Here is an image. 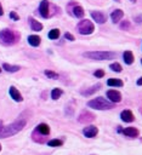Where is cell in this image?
I'll return each instance as SVG.
<instances>
[{
  "instance_id": "cell-1",
  "label": "cell",
  "mask_w": 142,
  "mask_h": 155,
  "mask_svg": "<svg viewBox=\"0 0 142 155\" xmlns=\"http://www.w3.org/2000/svg\"><path fill=\"white\" fill-rule=\"evenodd\" d=\"M25 124H27L25 119H18L7 126H4L2 121H0V138H7V137H11V136L18 133L19 131L23 130Z\"/></svg>"
},
{
  "instance_id": "cell-2",
  "label": "cell",
  "mask_w": 142,
  "mask_h": 155,
  "mask_svg": "<svg viewBox=\"0 0 142 155\" xmlns=\"http://www.w3.org/2000/svg\"><path fill=\"white\" fill-rule=\"evenodd\" d=\"M87 105L92 109H96V110H108V109L113 108V103L104 99L103 97H97V98H93V99L89 101Z\"/></svg>"
},
{
  "instance_id": "cell-3",
  "label": "cell",
  "mask_w": 142,
  "mask_h": 155,
  "mask_svg": "<svg viewBox=\"0 0 142 155\" xmlns=\"http://www.w3.org/2000/svg\"><path fill=\"white\" fill-rule=\"evenodd\" d=\"M84 56L95 61H108V59H113L115 57V53L110 51H91V52H85Z\"/></svg>"
},
{
  "instance_id": "cell-4",
  "label": "cell",
  "mask_w": 142,
  "mask_h": 155,
  "mask_svg": "<svg viewBox=\"0 0 142 155\" xmlns=\"http://www.w3.org/2000/svg\"><path fill=\"white\" fill-rule=\"evenodd\" d=\"M0 40L5 45H12L17 41V36L11 29H2L0 31Z\"/></svg>"
},
{
  "instance_id": "cell-5",
  "label": "cell",
  "mask_w": 142,
  "mask_h": 155,
  "mask_svg": "<svg viewBox=\"0 0 142 155\" xmlns=\"http://www.w3.org/2000/svg\"><path fill=\"white\" fill-rule=\"evenodd\" d=\"M95 30V25L89 19H84L81 21L79 24H78V31L81 34V35H89V34H92Z\"/></svg>"
},
{
  "instance_id": "cell-6",
  "label": "cell",
  "mask_w": 142,
  "mask_h": 155,
  "mask_svg": "<svg viewBox=\"0 0 142 155\" xmlns=\"http://www.w3.org/2000/svg\"><path fill=\"white\" fill-rule=\"evenodd\" d=\"M97 133H98V128L93 125H89V126L84 127V130H83V134L86 138H93L97 136Z\"/></svg>"
},
{
  "instance_id": "cell-7",
  "label": "cell",
  "mask_w": 142,
  "mask_h": 155,
  "mask_svg": "<svg viewBox=\"0 0 142 155\" xmlns=\"http://www.w3.org/2000/svg\"><path fill=\"white\" fill-rule=\"evenodd\" d=\"M93 120H95V115L91 114V113L87 111V110L81 111V114H80L79 117H78V121L81 122V124H87V122H91V121H93Z\"/></svg>"
},
{
  "instance_id": "cell-8",
  "label": "cell",
  "mask_w": 142,
  "mask_h": 155,
  "mask_svg": "<svg viewBox=\"0 0 142 155\" xmlns=\"http://www.w3.org/2000/svg\"><path fill=\"white\" fill-rule=\"evenodd\" d=\"M107 97L112 103H119L121 101V93L117 90H109L107 91Z\"/></svg>"
},
{
  "instance_id": "cell-9",
  "label": "cell",
  "mask_w": 142,
  "mask_h": 155,
  "mask_svg": "<svg viewBox=\"0 0 142 155\" xmlns=\"http://www.w3.org/2000/svg\"><path fill=\"white\" fill-rule=\"evenodd\" d=\"M91 17L93 18L95 22H97L100 24H102V23H104L107 21V16L101 11H92L91 12Z\"/></svg>"
},
{
  "instance_id": "cell-10",
  "label": "cell",
  "mask_w": 142,
  "mask_h": 155,
  "mask_svg": "<svg viewBox=\"0 0 142 155\" xmlns=\"http://www.w3.org/2000/svg\"><path fill=\"white\" fill-rule=\"evenodd\" d=\"M49 1L47 0H42L40 2V6H39V12L41 15V17L44 18H47L49 17Z\"/></svg>"
},
{
  "instance_id": "cell-11",
  "label": "cell",
  "mask_w": 142,
  "mask_h": 155,
  "mask_svg": "<svg viewBox=\"0 0 142 155\" xmlns=\"http://www.w3.org/2000/svg\"><path fill=\"white\" fill-rule=\"evenodd\" d=\"M8 93H10V96H11V98H12L13 101H16V102H22V101H23L22 94L19 93V91H18L16 87L11 86L10 90H8Z\"/></svg>"
},
{
  "instance_id": "cell-12",
  "label": "cell",
  "mask_w": 142,
  "mask_h": 155,
  "mask_svg": "<svg viewBox=\"0 0 142 155\" xmlns=\"http://www.w3.org/2000/svg\"><path fill=\"white\" fill-rule=\"evenodd\" d=\"M120 117H121V120L125 121V122H132V121L135 120V116H134L132 111L129 110V109L123 110V111L120 113Z\"/></svg>"
},
{
  "instance_id": "cell-13",
  "label": "cell",
  "mask_w": 142,
  "mask_h": 155,
  "mask_svg": "<svg viewBox=\"0 0 142 155\" xmlns=\"http://www.w3.org/2000/svg\"><path fill=\"white\" fill-rule=\"evenodd\" d=\"M123 133L126 137H130V138H136L140 134V132H138V130L136 127H126L125 130H123Z\"/></svg>"
},
{
  "instance_id": "cell-14",
  "label": "cell",
  "mask_w": 142,
  "mask_h": 155,
  "mask_svg": "<svg viewBox=\"0 0 142 155\" xmlns=\"http://www.w3.org/2000/svg\"><path fill=\"white\" fill-rule=\"evenodd\" d=\"M123 16H124L123 10L117 8V10H114V11L110 13V19H112V22H113V23H118V22L123 18Z\"/></svg>"
},
{
  "instance_id": "cell-15",
  "label": "cell",
  "mask_w": 142,
  "mask_h": 155,
  "mask_svg": "<svg viewBox=\"0 0 142 155\" xmlns=\"http://www.w3.org/2000/svg\"><path fill=\"white\" fill-rule=\"evenodd\" d=\"M36 131L40 133V134H42V136H47L49 133H50V127H49V125L47 124H39L38 126H36Z\"/></svg>"
},
{
  "instance_id": "cell-16",
  "label": "cell",
  "mask_w": 142,
  "mask_h": 155,
  "mask_svg": "<svg viewBox=\"0 0 142 155\" xmlns=\"http://www.w3.org/2000/svg\"><path fill=\"white\" fill-rule=\"evenodd\" d=\"M40 41H41V39H40V36H38V35H29V36H28V42H29L30 46L36 47V46L40 45Z\"/></svg>"
},
{
  "instance_id": "cell-17",
  "label": "cell",
  "mask_w": 142,
  "mask_h": 155,
  "mask_svg": "<svg viewBox=\"0 0 142 155\" xmlns=\"http://www.w3.org/2000/svg\"><path fill=\"white\" fill-rule=\"evenodd\" d=\"M123 58H124V62H125L127 65H130V64L134 63V53H132L131 51H125V52L123 53Z\"/></svg>"
},
{
  "instance_id": "cell-18",
  "label": "cell",
  "mask_w": 142,
  "mask_h": 155,
  "mask_svg": "<svg viewBox=\"0 0 142 155\" xmlns=\"http://www.w3.org/2000/svg\"><path fill=\"white\" fill-rule=\"evenodd\" d=\"M107 85L108 86H113V87H121L124 84L120 79H115V78H112V79H108L107 80Z\"/></svg>"
},
{
  "instance_id": "cell-19",
  "label": "cell",
  "mask_w": 142,
  "mask_h": 155,
  "mask_svg": "<svg viewBox=\"0 0 142 155\" xmlns=\"http://www.w3.org/2000/svg\"><path fill=\"white\" fill-rule=\"evenodd\" d=\"M100 87H101V84H96V85H93V86L89 87V90H85V91H83L81 93H83L84 96H91L92 93L97 92V91L100 90Z\"/></svg>"
},
{
  "instance_id": "cell-20",
  "label": "cell",
  "mask_w": 142,
  "mask_h": 155,
  "mask_svg": "<svg viewBox=\"0 0 142 155\" xmlns=\"http://www.w3.org/2000/svg\"><path fill=\"white\" fill-rule=\"evenodd\" d=\"M2 68H4L6 71H8V73H16V71H18V70L21 69L19 65H11V64H8V63H4V64H2Z\"/></svg>"
},
{
  "instance_id": "cell-21",
  "label": "cell",
  "mask_w": 142,
  "mask_h": 155,
  "mask_svg": "<svg viewBox=\"0 0 142 155\" xmlns=\"http://www.w3.org/2000/svg\"><path fill=\"white\" fill-rule=\"evenodd\" d=\"M29 22H30V27H32V30H35V31H40V30L42 29V24H41L40 22H38V21H35V19H33V18H30V19H29Z\"/></svg>"
},
{
  "instance_id": "cell-22",
  "label": "cell",
  "mask_w": 142,
  "mask_h": 155,
  "mask_svg": "<svg viewBox=\"0 0 142 155\" xmlns=\"http://www.w3.org/2000/svg\"><path fill=\"white\" fill-rule=\"evenodd\" d=\"M84 13H85V11H84V8H83L81 6H74V8H73V15H74L75 17L81 18V17L84 16Z\"/></svg>"
},
{
  "instance_id": "cell-23",
  "label": "cell",
  "mask_w": 142,
  "mask_h": 155,
  "mask_svg": "<svg viewBox=\"0 0 142 155\" xmlns=\"http://www.w3.org/2000/svg\"><path fill=\"white\" fill-rule=\"evenodd\" d=\"M62 94H63V90H61V88H53V90L51 91V98H52L53 101L58 99Z\"/></svg>"
},
{
  "instance_id": "cell-24",
  "label": "cell",
  "mask_w": 142,
  "mask_h": 155,
  "mask_svg": "<svg viewBox=\"0 0 142 155\" xmlns=\"http://www.w3.org/2000/svg\"><path fill=\"white\" fill-rule=\"evenodd\" d=\"M47 36H49V39H51V40H56V39H58V36H59V29H57V28L51 29V30L49 31Z\"/></svg>"
},
{
  "instance_id": "cell-25",
  "label": "cell",
  "mask_w": 142,
  "mask_h": 155,
  "mask_svg": "<svg viewBox=\"0 0 142 155\" xmlns=\"http://www.w3.org/2000/svg\"><path fill=\"white\" fill-rule=\"evenodd\" d=\"M63 144V140L62 139H51L47 142V145L49 147H61Z\"/></svg>"
},
{
  "instance_id": "cell-26",
  "label": "cell",
  "mask_w": 142,
  "mask_h": 155,
  "mask_svg": "<svg viewBox=\"0 0 142 155\" xmlns=\"http://www.w3.org/2000/svg\"><path fill=\"white\" fill-rule=\"evenodd\" d=\"M44 73H45V75H46L49 79H58V78H59V75H58L57 73L52 71V70H45Z\"/></svg>"
},
{
  "instance_id": "cell-27",
  "label": "cell",
  "mask_w": 142,
  "mask_h": 155,
  "mask_svg": "<svg viewBox=\"0 0 142 155\" xmlns=\"http://www.w3.org/2000/svg\"><path fill=\"white\" fill-rule=\"evenodd\" d=\"M109 68H110L113 71H115V73H120V71H121V65H120L119 63H117V62L112 63V64L109 65Z\"/></svg>"
},
{
  "instance_id": "cell-28",
  "label": "cell",
  "mask_w": 142,
  "mask_h": 155,
  "mask_svg": "<svg viewBox=\"0 0 142 155\" xmlns=\"http://www.w3.org/2000/svg\"><path fill=\"white\" fill-rule=\"evenodd\" d=\"M93 75H95L96 78H103V76H104V70H103V69H98V70L95 71Z\"/></svg>"
},
{
  "instance_id": "cell-29",
  "label": "cell",
  "mask_w": 142,
  "mask_h": 155,
  "mask_svg": "<svg viewBox=\"0 0 142 155\" xmlns=\"http://www.w3.org/2000/svg\"><path fill=\"white\" fill-rule=\"evenodd\" d=\"M10 18L13 19V21H18V19H19V16H18L15 11H11V12H10Z\"/></svg>"
},
{
  "instance_id": "cell-30",
  "label": "cell",
  "mask_w": 142,
  "mask_h": 155,
  "mask_svg": "<svg viewBox=\"0 0 142 155\" xmlns=\"http://www.w3.org/2000/svg\"><path fill=\"white\" fill-rule=\"evenodd\" d=\"M64 39H67V40H69V41H74V40H75V38H74L70 33H64Z\"/></svg>"
},
{
  "instance_id": "cell-31",
  "label": "cell",
  "mask_w": 142,
  "mask_h": 155,
  "mask_svg": "<svg viewBox=\"0 0 142 155\" xmlns=\"http://www.w3.org/2000/svg\"><path fill=\"white\" fill-rule=\"evenodd\" d=\"M129 27H130V23H129V21H125L124 23H121L120 24V28L124 30V29H129Z\"/></svg>"
},
{
  "instance_id": "cell-32",
  "label": "cell",
  "mask_w": 142,
  "mask_h": 155,
  "mask_svg": "<svg viewBox=\"0 0 142 155\" xmlns=\"http://www.w3.org/2000/svg\"><path fill=\"white\" fill-rule=\"evenodd\" d=\"M135 21H136L137 23H142V15H141V16H137V17L135 18Z\"/></svg>"
},
{
  "instance_id": "cell-33",
  "label": "cell",
  "mask_w": 142,
  "mask_h": 155,
  "mask_svg": "<svg viewBox=\"0 0 142 155\" xmlns=\"http://www.w3.org/2000/svg\"><path fill=\"white\" fill-rule=\"evenodd\" d=\"M136 84H137V86H142V76L136 81Z\"/></svg>"
},
{
  "instance_id": "cell-34",
  "label": "cell",
  "mask_w": 142,
  "mask_h": 155,
  "mask_svg": "<svg viewBox=\"0 0 142 155\" xmlns=\"http://www.w3.org/2000/svg\"><path fill=\"white\" fill-rule=\"evenodd\" d=\"M2 15H4V11H2V6L0 4V16H2Z\"/></svg>"
},
{
  "instance_id": "cell-35",
  "label": "cell",
  "mask_w": 142,
  "mask_h": 155,
  "mask_svg": "<svg viewBox=\"0 0 142 155\" xmlns=\"http://www.w3.org/2000/svg\"><path fill=\"white\" fill-rule=\"evenodd\" d=\"M130 1H132V2H135V1H136V0H130Z\"/></svg>"
},
{
  "instance_id": "cell-36",
  "label": "cell",
  "mask_w": 142,
  "mask_h": 155,
  "mask_svg": "<svg viewBox=\"0 0 142 155\" xmlns=\"http://www.w3.org/2000/svg\"><path fill=\"white\" fill-rule=\"evenodd\" d=\"M0 150H1V145H0Z\"/></svg>"
},
{
  "instance_id": "cell-37",
  "label": "cell",
  "mask_w": 142,
  "mask_h": 155,
  "mask_svg": "<svg viewBox=\"0 0 142 155\" xmlns=\"http://www.w3.org/2000/svg\"><path fill=\"white\" fill-rule=\"evenodd\" d=\"M141 63H142V59H141Z\"/></svg>"
},
{
  "instance_id": "cell-38",
  "label": "cell",
  "mask_w": 142,
  "mask_h": 155,
  "mask_svg": "<svg viewBox=\"0 0 142 155\" xmlns=\"http://www.w3.org/2000/svg\"><path fill=\"white\" fill-rule=\"evenodd\" d=\"M0 71H1V69H0Z\"/></svg>"
}]
</instances>
